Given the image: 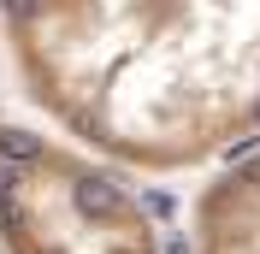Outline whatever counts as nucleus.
<instances>
[{"label":"nucleus","instance_id":"nucleus-1","mask_svg":"<svg viewBox=\"0 0 260 254\" xmlns=\"http://www.w3.org/2000/svg\"><path fill=\"white\" fill-rule=\"evenodd\" d=\"M71 195H77V213H83V219H118V207H124L118 183H107V177H83Z\"/></svg>","mask_w":260,"mask_h":254},{"label":"nucleus","instance_id":"nucleus-2","mask_svg":"<svg viewBox=\"0 0 260 254\" xmlns=\"http://www.w3.org/2000/svg\"><path fill=\"white\" fill-rule=\"evenodd\" d=\"M0 154H12L18 166H30V160L42 154V142H36V136H24V130H0Z\"/></svg>","mask_w":260,"mask_h":254},{"label":"nucleus","instance_id":"nucleus-3","mask_svg":"<svg viewBox=\"0 0 260 254\" xmlns=\"http://www.w3.org/2000/svg\"><path fill=\"white\" fill-rule=\"evenodd\" d=\"M12 189H18V160L0 154V195H12Z\"/></svg>","mask_w":260,"mask_h":254}]
</instances>
